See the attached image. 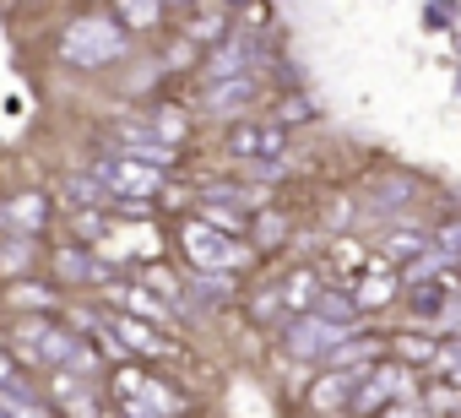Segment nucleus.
<instances>
[{
    "instance_id": "f257e3e1",
    "label": "nucleus",
    "mask_w": 461,
    "mask_h": 418,
    "mask_svg": "<svg viewBox=\"0 0 461 418\" xmlns=\"http://www.w3.org/2000/svg\"><path fill=\"white\" fill-rule=\"evenodd\" d=\"M131 50H136V39L109 12H77L60 28V44H55L60 66H71V71H109V66L131 60Z\"/></svg>"
},
{
    "instance_id": "f03ea898",
    "label": "nucleus",
    "mask_w": 461,
    "mask_h": 418,
    "mask_svg": "<svg viewBox=\"0 0 461 418\" xmlns=\"http://www.w3.org/2000/svg\"><path fill=\"white\" fill-rule=\"evenodd\" d=\"M174 245H179L185 267H190V272H201V277H234L240 267H250V261H256L250 240H228V234L206 229V223H201V218H190V213L174 223Z\"/></svg>"
},
{
    "instance_id": "7ed1b4c3",
    "label": "nucleus",
    "mask_w": 461,
    "mask_h": 418,
    "mask_svg": "<svg viewBox=\"0 0 461 418\" xmlns=\"http://www.w3.org/2000/svg\"><path fill=\"white\" fill-rule=\"evenodd\" d=\"M66 213L55 206V195L44 185H23L0 195V240H50V229Z\"/></svg>"
},
{
    "instance_id": "20e7f679",
    "label": "nucleus",
    "mask_w": 461,
    "mask_h": 418,
    "mask_svg": "<svg viewBox=\"0 0 461 418\" xmlns=\"http://www.w3.org/2000/svg\"><path fill=\"white\" fill-rule=\"evenodd\" d=\"M39 386H44V402L55 407V418H114L104 380L71 375V369H50Z\"/></svg>"
},
{
    "instance_id": "39448f33",
    "label": "nucleus",
    "mask_w": 461,
    "mask_h": 418,
    "mask_svg": "<svg viewBox=\"0 0 461 418\" xmlns=\"http://www.w3.org/2000/svg\"><path fill=\"white\" fill-rule=\"evenodd\" d=\"M222 152L250 163V168H267L288 152V125L283 120H234L222 131Z\"/></svg>"
},
{
    "instance_id": "423d86ee",
    "label": "nucleus",
    "mask_w": 461,
    "mask_h": 418,
    "mask_svg": "<svg viewBox=\"0 0 461 418\" xmlns=\"http://www.w3.org/2000/svg\"><path fill=\"white\" fill-rule=\"evenodd\" d=\"M0 299H6V315H66L71 310V294L55 277L12 283V288H0Z\"/></svg>"
},
{
    "instance_id": "0eeeda50",
    "label": "nucleus",
    "mask_w": 461,
    "mask_h": 418,
    "mask_svg": "<svg viewBox=\"0 0 461 418\" xmlns=\"http://www.w3.org/2000/svg\"><path fill=\"white\" fill-rule=\"evenodd\" d=\"M44 267H50L44 240H0V288L28 283V277H44Z\"/></svg>"
},
{
    "instance_id": "6e6552de",
    "label": "nucleus",
    "mask_w": 461,
    "mask_h": 418,
    "mask_svg": "<svg viewBox=\"0 0 461 418\" xmlns=\"http://www.w3.org/2000/svg\"><path fill=\"white\" fill-rule=\"evenodd\" d=\"M321 299H326V288H321V272H315V267H294V272L283 277V310H288L294 321H299V315H315Z\"/></svg>"
},
{
    "instance_id": "1a4fd4ad",
    "label": "nucleus",
    "mask_w": 461,
    "mask_h": 418,
    "mask_svg": "<svg viewBox=\"0 0 461 418\" xmlns=\"http://www.w3.org/2000/svg\"><path fill=\"white\" fill-rule=\"evenodd\" d=\"M353 402H358V386L342 369H331L310 386V413H337V407H353Z\"/></svg>"
},
{
    "instance_id": "9d476101",
    "label": "nucleus",
    "mask_w": 461,
    "mask_h": 418,
    "mask_svg": "<svg viewBox=\"0 0 461 418\" xmlns=\"http://www.w3.org/2000/svg\"><path fill=\"white\" fill-rule=\"evenodd\" d=\"M131 277H136L141 288H152V294H158L163 304H174V310L185 304V277H179V272H174L168 261H152V267H136Z\"/></svg>"
},
{
    "instance_id": "9b49d317",
    "label": "nucleus",
    "mask_w": 461,
    "mask_h": 418,
    "mask_svg": "<svg viewBox=\"0 0 461 418\" xmlns=\"http://www.w3.org/2000/svg\"><path fill=\"white\" fill-rule=\"evenodd\" d=\"M109 17L131 33V39H141V33H152V28H163L174 12L168 6H131V0H114V6H109Z\"/></svg>"
},
{
    "instance_id": "f8f14e48",
    "label": "nucleus",
    "mask_w": 461,
    "mask_h": 418,
    "mask_svg": "<svg viewBox=\"0 0 461 418\" xmlns=\"http://www.w3.org/2000/svg\"><path fill=\"white\" fill-rule=\"evenodd\" d=\"M369 267H375V261L364 256L358 240H337V245H331V272H342V277H364Z\"/></svg>"
},
{
    "instance_id": "ddd939ff",
    "label": "nucleus",
    "mask_w": 461,
    "mask_h": 418,
    "mask_svg": "<svg viewBox=\"0 0 461 418\" xmlns=\"http://www.w3.org/2000/svg\"><path fill=\"white\" fill-rule=\"evenodd\" d=\"M391 353H396L402 364H434V359H439V348H434L429 337H418V332H402V337H391Z\"/></svg>"
},
{
    "instance_id": "4468645a",
    "label": "nucleus",
    "mask_w": 461,
    "mask_h": 418,
    "mask_svg": "<svg viewBox=\"0 0 461 418\" xmlns=\"http://www.w3.org/2000/svg\"><path fill=\"white\" fill-rule=\"evenodd\" d=\"M283 240H288V218H283V213H267V218L250 223V250H272V245H283Z\"/></svg>"
},
{
    "instance_id": "2eb2a0df",
    "label": "nucleus",
    "mask_w": 461,
    "mask_h": 418,
    "mask_svg": "<svg viewBox=\"0 0 461 418\" xmlns=\"http://www.w3.org/2000/svg\"><path fill=\"white\" fill-rule=\"evenodd\" d=\"M418 250H423V240H418V234H391V240H385V256H380V261H385V267H396V261H412Z\"/></svg>"
},
{
    "instance_id": "dca6fc26",
    "label": "nucleus",
    "mask_w": 461,
    "mask_h": 418,
    "mask_svg": "<svg viewBox=\"0 0 461 418\" xmlns=\"http://www.w3.org/2000/svg\"><path fill=\"white\" fill-rule=\"evenodd\" d=\"M17 380H28V375H23V364H17V353H12L6 342H0V391H6V386H17Z\"/></svg>"
},
{
    "instance_id": "f3484780",
    "label": "nucleus",
    "mask_w": 461,
    "mask_h": 418,
    "mask_svg": "<svg viewBox=\"0 0 461 418\" xmlns=\"http://www.w3.org/2000/svg\"><path fill=\"white\" fill-rule=\"evenodd\" d=\"M0 315H6V299H0Z\"/></svg>"
}]
</instances>
